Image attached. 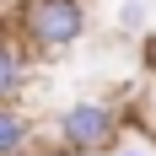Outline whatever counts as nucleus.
<instances>
[{
  "instance_id": "obj_3",
  "label": "nucleus",
  "mask_w": 156,
  "mask_h": 156,
  "mask_svg": "<svg viewBox=\"0 0 156 156\" xmlns=\"http://www.w3.org/2000/svg\"><path fill=\"white\" fill-rule=\"evenodd\" d=\"M32 140H38L32 113H22L16 102H0V156H27Z\"/></svg>"
},
{
  "instance_id": "obj_1",
  "label": "nucleus",
  "mask_w": 156,
  "mask_h": 156,
  "mask_svg": "<svg viewBox=\"0 0 156 156\" xmlns=\"http://www.w3.org/2000/svg\"><path fill=\"white\" fill-rule=\"evenodd\" d=\"M16 27L38 54H65L86 32V5L81 0H22Z\"/></svg>"
},
{
  "instance_id": "obj_2",
  "label": "nucleus",
  "mask_w": 156,
  "mask_h": 156,
  "mask_svg": "<svg viewBox=\"0 0 156 156\" xmlns=\"http://www.w3.org/2000/svg\"><path fill=\"white\" fill-rule=\"evenodd\" d=\"M119 140V113L108 102H76L54 124V151L59 156H102Z\"/></svg>"
},
{
  "instance_id": "obj_6",
  "label": "nucleus",
  "mask_w": 156,
  "mask_h": 156,
  "mask_svg": "<svg viewBox=\"0 0 156 156\" xmlns=\"http://www.w3.org/2000/svg\"><path fill=\"white\" fill-rule=\"evenodd\" d=\"M54 156H59V151H54Z\"/></svg>"
},
{
  "instance_id": "obj_4",
  "label": "nucleus",
  "mask_w": 156,
  "mask_h": 156,
  "mask_svg": "<svg viewBox=\"0 0 156 156\" xmlns=\"http://www.w3.org/2000/svg\"><path fill=\"white\" fill-rule=\"evenodd\" d=\"M27 92V59L11 38H0V102H16Z\"/></svg>"
},
{
  "instance_id": "obj_5",
  "label": "nucleus",
  "mask_w": 156,
  "mask_h": 156,
  "mask_svg": "<svg viewBox=\"0 0 156 156\" xmlns=\"http://www.w3.org/2000/svg\"><path fill=\"white\" fill-rule=\"evenodd\" d=\"M145 59H151V65H156V43H151V48H145Z\"/></svg>"
}]
</instances>
